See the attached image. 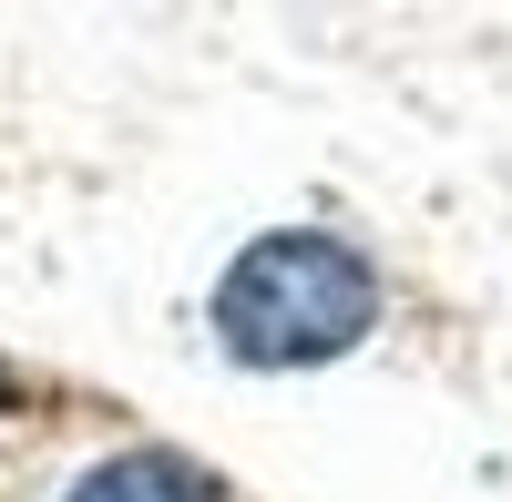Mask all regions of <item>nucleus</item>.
I'll use <instances>...</instances> for the list:
<instances>
[{
    "mask_svg": "<svg viewBox=\"0 0 512 502\" xmlns=\"http://www.w3.org/2000/svg\"><path fill=\"white\" fill-rule=\"evenodd\" d=\"M216 349L236 369H328L379 328V267L338 226H277L216 277Z\"/></svg>",
    "mask_w": 512,
    "mask_h": 502,
    "instance_id": "nucleus-1",
    "label": "nucleus"
},
{
    "mask_svg": "<svg viewBox=\"0 0 512 502\" xmlns=\"http://www.w3.org/2000/svg\"><path fill=\"white\" fill-rule=\"evenodd\" d=\"M62 502H216V482H205L185 451H113V462H93Z\"/></svg>",
    "mask_w": 512,
    "mask_h": 502,
    "instance_id": "nucleus-2",
    "label": "nucleus"
}]
</instances>
